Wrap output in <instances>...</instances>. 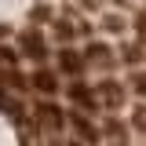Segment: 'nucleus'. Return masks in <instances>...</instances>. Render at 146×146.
Wrapping results in <instances>:
<instances>
[{
    "instance_id": "3",
    "label": "nucleus",
    "mask_w": 146,
    "mask_h": 146,
    "mask_svg": "<svg viewBox=\"0 0 146 146\" xmlns=\"http://www.w3.org/2000/svg\"><path fill=\"white\" fill-rule=\"evenodd\" d=\"M18 48H22L26 58H33V62H44L48 58V40H44L40 29H26V33L18 36Z\"/></svg>"
},
{
    "instance_id": "5",
    "label": "nucleus",
    "mask_w": 146,
    "mask_h": 146,
    "mask_svg": "<svg viewBox=\"0 0 146 146\" xmlns=\"http://www.w3.org/2000/svg\"><path fill=\"white\" fill-rule=\"evenodd\" d=\"M70 99H73V106L80 110V113H91V110H99V99H95V88H88V84H80V80H73V84H70Z\"/></svg>"
},
{
    "instance_id": "7",
    "label": "nucleus",
    "mask_w": 146,
    "mask_h": 146,
    "mask_svg": "<svg viewBox=\"0 0 146 146\" xmlns=\"http://www.w3.org/2000/svg\"><path fill=\"white\" fill-rule=\"evenodd\" d=\"M84 62H95L99 70H110V66H113L110 44H102V40H99V44H88V48H84Z\"/></svg>"
},
{
    "instance_id": "2",
    "label": "nucleus",
    "mask_w": 146,
    "mask_h": 146,
    "mask_svg": "<svg viewBox=\"0 0 146 146\" xmlns=\"http://www.w3.org/2000/svg\"><path fill=\"white\" fill-rule=\"evenodd\" d=\"M70 128H73V135H77V143H80V146H95L99 139H102V128H95V124H91V117H88V113H80V110H73V113H70Z\"/></svg>"
},
{
    "instance_id": "11",
    "label": "nucleus",
    "mask_w": 146,
    "mask_h": 146,
    "mask_svg": "<svg viewBox=\"0 0 146 146\" xmlns=\"http://www.w3.org/2000/svg\"><path fill=\"white\" fill-rule=\"evenodd\" d=\"M135 26H139V33L146 36V11H143V15H139V18H135Z\"/></svg>"
},
{
    "instance_id": "4",
    "label": "nucleus",
    "mask_w": 146,
    "mask_h": 146,
    "mask_svg": "<svg viewBox=\"0 0 146 146\" xmlns=\"http://www.w3.org/2000/svg\"><path fill=\"white\" fill-rule=\"evenodd\" d=\"M95 99H99L102 110H117L124 102V84L121 80H99L95 84Z\"/></svg>"
},
{
    "instance_id": "1",
    "label": "nucleus",
    "mask_w": 146,
    "mask_h": 146,
    "mask_svg": "<svg viewBox=\"0 0 146 146\" xmlns=\"http://www.w3.org/2000/svg\"><path fill=\"white\" fill-rule=\"evenodd\" d=\"M33 117H36V124L44 128V131H62V128L70 124V113L58 106L55 99H36V106H33Z\"/></svg>"
},
{
    "instance_id": "8",
    "label": "nucleus",
    "mask_w": 146,
    "mask_h": 146,
    "mask_svg": "<svg viewBox=\"0 0 146 146\" xmlns=\"http://www.w3.org/2000/svg\"><path fill=\"white\" fill-rule=\"evenodd\" d=\"M29 84L36 88V95H44V99H51L55 91H58V77H55L51 70H44V66H40V70L33 73V80H29Z\"/></svg>"
},
{
    "instance_id": "6",
    "label": "nucleus",
    "mask_w": 146,
    "mask_h": 146,
    "mask_svg": "<svg viewBox=\"0 0 146 146\" xmlns=\"http://www.w3.org/2000/svg\"><path fill=\"white\" fill-rule=\"evenodd\" d=\"M84 66H88V62H84V51H77V48H62V51H58V70L70 73L73 80L84 73Z\"/></svg>"
},
{
    "instance_id": "9",
    "label": "nucleus",
    "mask_w": 146,
    "mask_h": 146,
    "mask_svg": "<svg viewBox=\"0 0 146 146\" xmlns=\"http://www.w3.org/2000/svg\"><path fill=\"white\" fill-rule=\"evenodd\" d=\"M135 124L146 131V106H139V110H135Z\"/></svg>"
},
{
    "instance_id": "10",
    "label": "nucleus",
    "mask_w": 146,
    "mask_h": 146,
    "mask_svg": "<svg viewBox=\"0 0 146 146\" xmlns=\"http://www.w3.org/2000/svg\"><path fill=\"white\" fill-rule=\"evenodd\" d=\"M135 91H146V73H139V77H135Z\"/></svg>"
}]
</instances>
